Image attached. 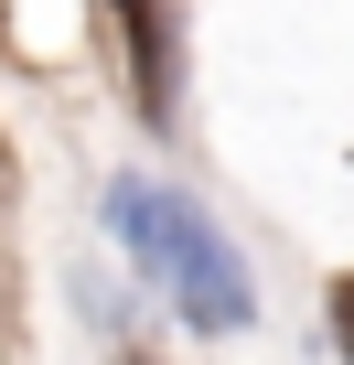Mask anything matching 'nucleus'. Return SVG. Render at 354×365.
Listing matches in <instances>:
<instances>
[{
	"label": "nucleus",
	"instance_id": "nucleus-1",
	"mask_svg": "<svg viewBox=\"0 0 354 365\" xmlns=\"http://www.w3.org/2000/svg\"><path fill=\"white\" fill-rule=\"evenodd\" d=\"M108 237L140 258V279L194 333H247L258 322V279H247V258L226 247V226L194 194H172V182H150V172H118L108 182Z\"/></svg>",
	"mask_w": 354,
	"mask_h": 365
},
{
	"label": "nucleus",
	"instance_id": "nucleus-2",
	"mask_svg": "<svg viewBox=\"0 0 354 365\" xmlns=\"http://www.w3.org/2000/svg\"><path fill=\"white\" fill-rule=\"evenodd\" d=\"M118 33H129V86L150 118H172V43H161V0H108Z\"/></svg>",
	"mask_w": 354,
	"mask_h": 365
},
{
	"label": "nucleus",
	"instance_id": "nucleus-3",
	"mask_svg": "<svg viewBox=\"0 0 354 365\" xmlns=\"http://www.w3.org/2000/svg\"><path fill=\"white\" fill-rule=\"evenodd\" d=\"M333 344H343V365H354V279H333Z\"/></svg>",
	"mask_w": 354,
	"mask_h": 365
}]
</instances>
